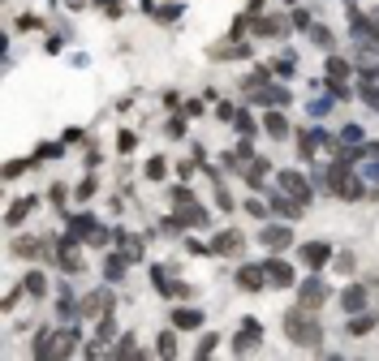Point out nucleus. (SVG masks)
I'll return each mask as SVG.
<instances>
[{"label":"nucleus","instance_id":"15","mask_svg":"<svg viewBox=\"0 0 379 361\" xmlns=\"http://www.w3.org/2000/svg\"><path fill=\"white\" fill-rule=\"evenodd\" d=\"M250 164H255V155H250V146H237V151H229V155H224V168H233V172H246Z\"/></svg>","mask_w":379,"mask_h":361},{"label":"nucleus","instance_id":"35","mask_svg":"<svg viewBox=\"0 0 379 361\" xmlns=\"http://www.w3.org/2000/svg\"><path fill=\"white\" fill-rule=\"evenodd\" d=\"M168 134H172V138H181V134H186V121H181V116H172V121H168Z\"/></svg>","mask_w":379,"mask_h":361},{"label":"nucleus","instance_id":"22","mask_svg":"<svg viewBox=\"0 0 379 361\" xmlns=\"http://www.w3.org/2000/svg\"><path fill=\"white\" fill-rule=\"evenodd\" d=\"M61 267H65V271H82V263H78V249H73V241H61Z\"/></svg>","mask_w":379,"mask_h":361},{"label":"nucleus","instance_id":"33","mask_svg":"<svg viewBox=\"0 0 379 361\" xmlns=\"http://www.w3.org/2000/svg\"><path fill=\"white\" fill-rule=\"evenodd\" d=\"M112 335H117V327H112V318L104 314V323H99V340H112Z\"/></svg>","mask_w":379,"mask_h":361},{"label":"nucleus","instance_id":"18","mask_svg":"<svg viewBox=\"0 0 379 361\" xmlns=\"http://www.w3.org/2000/svg\"><path fill=\"white\" fill-rule=\"evenodd\" d=\"M211 249L216 254H241V237H237V232H220Z\"/></svg>","mask_w":379,"mask_h":361},{"label":"nucleus","instance_id":"17","mask_svg":"<svg viewBox=\"0 0 379 361\" xmlns=\"http://www.w3.org/2000/svg\"><path fill=\"white\" fill-rule=\"evenodd\" d=\"M255 35L276 39V35H285V22H281V17H255Z\"/></svg>","mask_w":379,"mask_h":361},{"label":"nucleus","instance_id":"8","mask_svg":"<svg viewBox=\"0 0 379 361\" xmlns=\"http://www.w3.org/2000/svg\"><path fill=\"white\" fill-rule=\"evenodd\" d=\"M341 309H345V314H362V309H366V289H362V284H349V289L341 293Z\"/></svg>","mask_w":379,"mask_h":361},{"label":"nucleus","instance_id":"3","mask_svg":"<svg viewBox=\"0 0 379 361\" xmlns=\"http://www.w3.org/2000/svg\"><path fill=\"white\" fill-rule=\"evenodd\" d=\"M327 185H332L336 198H345V202L362 198V180L349 172V164H332V168H327Z\"/></svg>","mask_w":379,"mask_h":361},{"label":"nucleus","instance_id":"29","mask_svg":"<svg viewBox=\"0 0 379 361\" xmlns=\"http://www.w3.org/2000/svg\"><path fill=\"white\" fill-rule=\"evenodd\" d=\"M164 172H168L164 160H151V164H147V180H164Z\"/></svg>","mask_w":379,"mask_h":361},{"label":"nucleus","instance_id":"4","mask_svg":"<svg viewBox=\"0 0 379 361\" xmlns=\"http://www.w3.org/2000/svg\"><path fill=\"white\" fill-rule=\"evenodd\" d=\"M246 99H250V103H267V108H272V103H285L289 91L272 86V77H267V73H255V77L246 82Z\"/></svg>","mask_w":379,"mask_h":361},{"label":"nucleus","instance_id":"23","mask_svg":"<svg viewBox=\"0 0 379 361\" xmlns=\"http://www.w3.org/2000/svg\"><path fill=\"white\" fill-rule=\"evenodd\" d=\"M22 289H27V293H31V297H43V293H47V279H43V275H39V271H31V275H27V279H22Z\"/></svg>","mask_w":379,"mask_h":361},{"label":"nucleus","instance_id":"34","mask_svg":"<svg viewBox=\"0 0 379 361\" xmlns=\"http://www.w3.org/2000/svg\"><path fill=\"white\" fill-rule=\"evenodd\" d=\"M233 125H237V129H241V134H250V129H255V121H250V116H246V112H237V116H233Z\"/></svg>","mask_w":379,"mask_h":361},{"label":"nucleus","instance_id":"21","mask_svg":"<svg viewBox=\"0 0 379 361\" xmlns=\"http://www.w3.org/2000/svg\"><path fill=\"white\" fill-rule=\"evenodd\" d=\"M31 211H35V198H17V202L9 206V215H5V220H9V224H22Z\"/></svg>","mask_w":379,"mask_h":361},{"label":"nucleus","instance_id":"38","mask_svg":"<svg viewBox=\"0 0 379 361\" xmlns=\"http://www.w3.org/2000/svg\"><path fill=\"white\" fill-rule=\"evenodd\" d=\"M293 26H302V31H306V26H311V13H306V9H297V13H293Z\"/></svg>","mask_w":379,"mask_h":361},{"label":"nucleus","instance_id":"32","mask_svg":"<svg viewBox=\"0 0 379 361\" xmlns=\"http://www.w3.org/2000/svg\"><path fill=\"white\" fill-rule=\"evenodd\" d=\"M362 155H366V160H371V172H379V142H371V146H366Z\"/></svg>","mask_w":379,"mask_h":361},{"label":"nucleus","instance_id":"40","mask_svg":"<svg viewBox=\"0 0 379 361\" xmlns=\"http://www.w3.org/2000/svg\"><path fill=\"white\" fill-rule=\"evenodd\" d=\"M104 9H108V13H121V0H104Z\"/></svg>","mask_w":379,"mask_h":361},{"label":"nucleus","instance_id":"11","mask_svg":"<svg viewBox=\"0 0 379 361\" xmlns=\"http://www.w3.org/2000/svg\"><path fill=\"white\" fill-rule=\"evenodd\" d=\"M327 258H332V249H327L323 241H311V245H302V263H306L311 271H319Z\"/></svg>","mask_w":379,"mask_h":361},{"label":"nucleus","instance_id":"30","mask_svg":"<svg viewBox=\"0 0 379 361\" xmlns=\"http://www.w3.org/2000/svg\"><path fill=\"white\" fill-rule=\"evenodd\" d=\"M327 73H332V77H341V82H345V73H349V61L332 56V61H327Z\"/></svg>","mask_w":379,"mask_h":361},{"label":"nucleus","instance_id":"16","mask_svg":"<svg viewBox=\"0 0 379 361\" xmlns=\"http://www.w3.org/2000/svg\"><path fill=\"white\" fill-rule=\"evenodd\" d=\"M375 323H379V314H366V309H362V314H353V318H349V335H371Z\"/></svg>","mask_w":379,"mask_h":361},{"label":"nucleus","instance_id":"1","mask_svg":"<svg viewBox=\"0 0 379 361\" xmlns=\"http://www.w3.org/2000/svg\"><path fill=\"white\" fill-rule=\"evenodd\" d=\"M285 331H289L293 344H306V348H315V344L323 340V327L306 314V305H297V309H289V314H285Z\"/></svg>","mask_w":379,"mask_h":361},{"label":"nucleus","instance_id":"26","mask_svg":"<svg viewBox=\"0 0 379 361\" xmlns=\"http://www.w3.org/2000/svg\"><path fill=\"white\" fill-rule=\"evenodd\" d=\"M315 146H319V134H302V138H297V151H302V160H311V155H315Z\"/></svg>","mask_w":379,"mask_h":361},{"label":"nucleus","instance_id":"25","mask_svg":"<svg viewBox=\"0 0 379 361\" xmlns=\"http://www.w3.org/2000/svg\"><path fill=\"white\" fill-rule=\"evenodd\" d=\"M117 241H121V249L130 254V258H138V254H142V241H138V237H130V232H117Z\"/></svg>","mask_w":379,"mask_h":361},{"label":"nucleus","instance_id":"36","mask_svg":"<svg viewBox=\"0 0 379 361\" xmlns=\"http://www.w3.org/2000/svg\"><path fill=\"white\" fill-rule=\"evenodd\" d=\"M160 353H164V357L177 353V340H172V335H160Z\"/></svg>","mask_w":379,"mask_h":361},{"label":"nucleus","instance_id":"13","mask_svg":"<svg viewBox=\"0 0 379 361\" xmlns=\"http://www.w3.org/2000/svg\"><path fill=\"white\" fill-rule=\"evenodd\" d=\"M323 301H327V289H323L319 279H306V284H302V305H306V309H319Z\"/></svg>","mask_w":379,"mask_h":361},{"label":"nucleus","instance_id":"41","mask_svg":"<svg viewBox=\"0 0 379 361\" xmlns=\"http://www.w3.org/2000/svg\"><path fill=\"white\" fill-rule=\"evenodd\" d=\"M285 5H297V0H285Z\"/></svg>","mask_w":379,"mask_h":361},{"label":"nucleus","instance_id":"7","mask_svg":"<svg viewBox=\"0 0 379 361\" xmlns=\"http://www.w3.org/2000/svg\"><path fill=\"white\" fill-rule=\"evenodd\" d=\"M108 309H112V293H108V289H95V293L82 301V314H87V318H104Z\"/></svg>","mask_w":379,"mask_h":361},{"label":"nucleus","instance_id":"9","mask_svg":"<svg viewBox=\"0 0 379 361\" xmlns=\"http://www.w3.org/2000/svg\"><path fill=\"white\" fill-rule=\"evenodd\" d=\"M259 241H263V245L276 254V249H285V245L293 241V232H289V228H281V224H267V228L259 232Z\"/></svg>","mask_w":379,"mask_h":361},{"label":"nucleus","instance_id":"31","mask_svg":"<svg viewBox=\"0 0 379 361\" xmlns=\"http://www.w3.org/2000/svg\"><path fill=\"white\" fill-rule=\"evenodd\" d=\"M117 357H138V344L130 340V335H125V340L117 344Z\"/></svg>","mask_w":379,"mask_h":361},{"label":"nucleus","instance_id":"39","mask_svg":"<svg viewBox=\"0 0 379 361\" xmlns=\"http://www.w3.org/2000/svg\"><path fill=\"white\" fill-rule=\"evenodd\" d=\"M216 348V335H203V344H198V357H207Z\"/></svg>","mask_w":379,"mask_h":361},{"label":"nucleus","instance_id":"37","mask_svg":"<svg viewBox=\"0 0 379 361\" xmlns=\"http://www.w3.org/2000/svg\"><path fill=\"white\" fill-rule=\"evenodd\" d=\"M172 202H177V206H186V202H190V190H186V185H177V190H172Z\"/></svg>","mask_w":379,"mask_h":361},{"label":"nucleus","instance_id":"28","mask_svg":"<svg viewBox=\"0 0 379 361\" xmlns=\"http://www.w3.org/2000/svg\"><path fill=\"white\" fill-rule=\"evenodd\" d=\"M362 99H366V103H371V108L379 112V86L371 82V77H366V82H362Z\"/></svg>","mask_w":379,"mask_h":361},{"label":"nucleus","instance_id":"24","mask_svg":"<svg viewBox=\"0 0 379 361\" xmlns=\"http://www.w3.org/2000/svg\"><path fill=\"white\" fill-rule=\"evenodd\" d=\"M95 228H99V224H95L91 215H78V220H73V237H82V241H87L91 232H95Z\"/></svg>","mask_w":379,"mask_h":361},{"label":"nucleus","instance_id":"2","mask_svg":"<svg viewBox=\"0 0 379 361\" xmlns=\"http://www.w3.org/2000/svg\"><path fill=\"white\" fill-rule=\"evenodd\" d=\"M78 348V331H39V344H35V357L39 361H61Z\"/></svg>","mask_w":379,"mask_h":361},{"label":"nucleus","instance_id":"12","mask_svg":"<svg viewBox=\"0 0 379 361\" xmlns=\"http://www.w3.org/2000/svg\"><path fill=\"white\" fill-rule=\"evenodd\" d=\"M267 284H276V289H289V284H293V267L281 263V258H272V263H267Z\"/></svg>","mask_w":379,"mask_h":361},{"label":"nucleus","instance_id":"5","mask_svg":"<svg viewBox=\"0 0 379 361\" xmlns=\"http://www.w3.org/2000/svg\"><path fill=\"white\" fill-rule=\"evenodd\" d=\"M281 190H285L289 198H297L302 206L311 202V180L302 176V172H281Z\"/></svg>","mask_w":379,"mask_h":361},{"label":"nucleus","instance_id":"6","mask_svg":"<svg viewBox=\"0 0 379 361\" xmlns=\"http://www.w3.org/2000/svg\"><path fill=\"white\" fill-rule=\"evenodd\" d=\"M181 224H203V228H207V211H203V206H194V202H186L177 215H168V220H164V228H168V232H172V228H181Z\"/></svg>","mask_w":379,"mask_h":361},{"label":"nucleus","instance_id":"10","mask_svg":"<svg viewBox=\"0 0 379 361\" xmlns=\"http://www.w3.org/2000/svg\"><path fill=\"white\" fill-rule=\"evenodd\" d=\"M237 284L246 293H259L263 284H267V267H237Z\"/></svg>","mask_w":379,"mask_h":361},{"label":"nucleus","instance_id":"19","mask_svg":"<svg viewBox=\"0 0 379 361\" xmlns=\"http://www.w3.org/2000/svg\"><path fill=\"white\" fill-rule=\"evenodd\" d=\"M172 327H181V331L203 327V314H198V309H177V314H172Z\"/></svg>","mask_w":379,"mask_h":361},{"label":"nucleus","instance_id":"27","mask_svg":"<svg viewBox=\"0 0 379 361\" xmlns=\"http://www.w3.org/2000/svg\"><path fill=\"white\" fill-rule=\"evenodd\" d=\"M263 176H267V164H263V160H255V164L246 168V180H250V185H259Z\"/></svg>","mask_w":379,"mask_h":361},{"label":"nucleus","instance_id":"14","mask_svg":"<svg viewBox=\"0 0 379 361\" xmlns=\"http://www.w3.org/2000/svg\"><path fill=\"white\" fill-rule=\"evenodd\" d=\"M272 211H276V215H285V220H297V215H302V202L289 198V194H276V198H272Z\"/></svg>","mask_w":379,"mask_h":361},{"label":"nucleus","instance_id":"20","mask_svg":"<svg viewBox=\"0 0 379 361\" xmlns=\"http://www.w3.org/2000/svg\"><path fill=\"white\" fill-rule=\"evenodd\" d=\"M263 129H267L272 138H285V134H289V121H285L281 112H267V116H263Z\"/></svg>","mask_w":379,"mask_h":361}]
</instances>
